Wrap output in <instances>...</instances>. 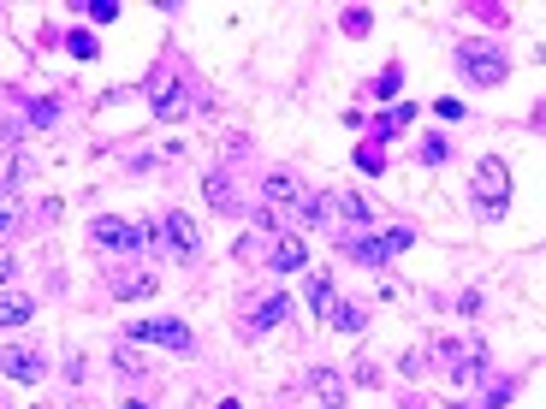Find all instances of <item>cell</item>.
Returning a JSON list of instances; mask_svg holds the SVG:
<instances>
[{"label": "cell", "mask_w": 546, "mask_h": 409, "mask_svg": "<svg viewBox=\"0 0 546 409\" xmlns=\"http://www.w3.org/2000/svg\"><path fill=\"white\" fill-rule=\"evenodd\" d=\"M202 184H208V202H214V208L238 214V190H232V178H226V172H208Z\"/></svg>", "instance_id": "4fadbf2b"}, {"label": "cell", "mask_w": 546, "mask_h": 409, "mask_svg": "<svg viewBox=\"0 0 546 409\" xmlns=\"http://www.w3.org/2000/svg\"><path fill=\"white\" fill-rule=\"evenodd\" d=\"M440 160H446V142L428 137V142H422V167H440Z\"/></svg>", "instance_id": "d4e9b609"}, {"label": "cell", "mask_w": 546, "mask_h": 409, "mask_svg": "<svg viewBox=\"0 0 546 409\" xmlns=\"http://www.w3.org/2000/svg\"><path fill=\"white\" fill-rule=\"evenodd\" d=\"M286 314H291V296H268V303L250 314V332H268V326H279Z\"/></svg>", "instance_id": "8fae6325"}, {"label": "cell", "mask_w": 546, "mask_h": 409, "mask_svg": "<svg viewBox=\"0 0 546 409\" xmlns=\"http://www.w3.org/2000/svg\"><path fill=\"white\" fill-rule=\"evenodd\" d=\"M357 167L369 172V178H380V172H387V149H374V142H362V149H357Z\"/></svg>", "instance_id": "d6986e66"}, {"label": "cell", "mask_w": 546, "mask_h": 409, "mask_svg": "<svg viewBox=\"0 0 546 409\" xmlns=\"http://www.w3.org/2000/svg\"><path fill=\"white\" fill-rule=\"evenodd\" d=\"M332 214H339L345 226H374V208L362 196H350V190H332Z\"/></svg>", "instance_id": "30bf717a"}, {"label": "cell", "mask_w": 546, "mask_h": 409, "mask_svg": "<svg viewBox=\"0 0 546 409\" xmlns=\"http://www.w3.org/2000/svg\"><path fill=\"white\" fill-rule=\"evenodd\" d=\"M309 309H315L321 321L339 309V291H332V279H309Z\"/></svg>", "instance_id": "2e32d148"}, {"label": "cell", "mask_w": 546, "mask_h": 409, "mask_svg": "<svg viewBox=\"0 0 546 409\" xmlns=\"http://www.w3.org/2000/svg\"><path fill=\"white\" fill-rule=\"evenodd\" d=\"M125 339L131 344H167V350H190V344H196L185 321H131Z\"/></svg>", "instance_id": "5b68a950"}, {"label": "cell", "mask_w": 546, "mask_h": 409, "mask_svg": "<svg viewBox=\"0 0 546 409\" xmlns=\"http://www.w3.org/2000/svg\"><path fill=\"white\" fill-rule=\"evenodd\" d=\"M315 392H321V404H327V409L345 404V380H339L332 368H315Z\"/></svg>", "instance_id": "9a60e30c"}, {"label": "cell", "mask_w": 546, "mask_h": 409, "mask_svg": "<svg viewBox=\"0 0 546 409\" xmlns=\"http://www.w3.org/2000/svg\"><path fill=\"white\" fill-rule=\"evenodd\" d=\"M149 291H155L149 273H114V296H149Z\"/></svg>", "instance_id": "e0dca14e"}, {"label": "cell", "mask_w": 546, "mask_h": 409, "mask_svg": "<svg viewBox=\"0 0 546 409\" xmlns=\"http://www.w3.org/2000/svg\"><path fill=\"white\" fill-rule=\"evenodd\" d=\"M433 114H440V119H463V101L446 95V101H433Z\"/></svg>", "instance_id": "83f0119b"}, {"label": "cell", "mask_w": 546, "mask_h": 409, "mask_svg": "<svg viewBox=\"0 0 546 409\" xmlns=\"http://www.w3.org/2000/svg\"><path fill=\"white\" fill-rule=\"evenodd\" d=\"M125 409H149V404H137V397H131V404H125Z\"/></svg>", "instance_id": "f546056e"}, {"label": "cell", "mask_w": 546, "mask_h": 409, "mask_svg": "<svg viewBox=\"0 0 546 409\" xmlns=\"http://www.w3.org/2000/svg\"><path fill=\"white\" fill-rule=\"evenodd\" d=\"M327 321H332V326H339V332H362V326H369V314H362V309H357V303H339V309H332V314H327Z\"/></svg>", "instance_id": "ac0fdd59"}, {"label": "cell", "mask_w": 546, "mask_h": 409, "mask_svg": "<svg viewBox=\"0 0 546 409\" xmlns=\"http://www.w3.org/2000/svg\"><path fill=\"white\" fill-rule=\"evenodd\" d=\"M345 30H350V36H369V13H362V6H350V13H345Z\"/></svg>", "instance_id": "484cf974"}, {"label": "cell", "mask_w": 546, "mask_h": 409, "mask_svg": "<svg viewBox=\"0 0 546 409\" xmlns=\"http://www.w3.org/2000/svg\"><path fill=\"white\" fill-rule=\"evenodd\" d=\"M458 66L469 71L475 84H505V77H511V59H505L493 42H463L458 48Z\"/></svg>", "instance_id": "3957f363"}, {"label": "cell", "mask_w": 546, "mask_h": 409, "mask_svg": "<svg viewBox=\"0 0 546 409\" xmlns=\"http://www.w3.org/2000/svg\"><path fill=\"white\" fill-rule=\"evenodd\" d=\"M149 107H155V119H185L190 95H185V77H173V71H160V77H149Z\"/></svg>", "instance_id": "8992f818"}, {"label": "cell", "mask_w": 546, "mask_h": 409, "mask_svg": "<svg viewBox=\"0 0 546 409\" xmlns=\"http://www.w3.org/2000/svg\"><path fill=\"white\" fill-rule=\"evenodd\" d=\"M398 84H404V77H398V66H387L380 77H374V95H380V101H392V95H398Z\"/></svg>", "instance_id": "7402d4cb"}, {"label": "cell", "mask_w": 546, "mask_h": 409, "mask_svg": "<svg viewBox=\"0 0 546 409\" xmlns=\"http://www.w3.org/2000/svg\"><path fill=\"white\" fill-rule=\"evenodd\" d=\"M24 226V208H18V196H0V232Z\"/></svg>", "instance_id": "44dd1931"}, {"label": "cell", "mask_w": 546, "mask_h": 409, "mask_svg": "<svg viewBox=\"0 0 546 409\" xmlns=\"http://www.w3.org/2000/svg\"><path fill=\"white\" fill-rule=\"evenodd\" d=\"M410 243H416V232H410V226H398V232H387V238H350L345 250L357 255L362 268H387L392 255H398V250H410Z\"/></svg>", "instance_id": "277c9868"}, {"label": "cell", "mask_w": 546, "mask_h": 409, "mask_svg": "<svg viewBox=\"0 0 546 409\" xmlns=\"http://www.w3.org/2000/svg\"><path fill=\"white\" fill-rule=\"evenodd\" d=\"M410 119H416V107H392V114H380V125H374V131H380V137H392V131L410 125Z\"/></svg>", "instance_id": "ffe728a7"}, {"label": "cell", "mask_w": 546, "mask_h": 409, "mask_svg": "<svg viewBox=\"0 0 546 409\" xmlns=\"http://www.w3.org/2000/svg\"><path fill=\"white\" fill-rule=\"evenodd\" d=\"M30 314H36L30 296H6V291H0V326H24Z\"/></svg>", "instance_id": "5bb4252c"}, {"label": "cell", "mask_w": 546, "mask_h": 409, "mask_svg": "<svg viewBox=\"0 0 546 409\" xmlns=\"http://www.w3.org/2000/svg\"><path fill=\"white\" fill-rule=\"evenodd\" d=\"M59 119V101H30V125H54Z\"/></svg>", "instance_id": "cb8c5ba5"}, {"label": "cell", "mask_w": 546, "mask_h": 409, "mask_svg": "<svg viewBox=\"0 0 546 409\" xmlns=\"http://www.w3.org/2000/svg\"><path fill=\"white\" fill-rule=\"evenodd\" d=\"M261 190H268V208L273 214H279V208H303V214H309V190H303L291 172H268V184H261Z\"/></svg>", "instance_id": "ba28073f"}, {"label": "cell", "mask_w": 546, "mask_h": 409, "mask_svg": "<svg viewBox=\"0 0 546 409\" xmlns=\"http://www.w3.org/2000/svg\"><path fill=\"white\" fill-rule=\"evenodd\" d=\"M66 48H72L77 59H96V36H89V30H72V36H66Z\"/></svg>", "instance_id": "603a6c76"}, {"label": "cell", "mask_w": 546, "mask_h": 409, "mask_svg": "<svg viewBox=\"0 0 546 409\" xmlns=\"http://www.w3.org/2000/svg\"><path fill=\"white\" fill-rule=\"evenodd\" d=\"M89 13H96V24H114V18H119V6H114V0H96Z\"/></svg>", "instance_id": "4316f807"}, {"label": "cell", "mask_w": 546, "mask_h": 409, "mask_svg": "<svg viewBox=\"0 0 546 409\" xmlns=\"http://www.w3.org/2000/svg\"><path fill=\"white\" fill-rule=\"evenodd\" d=\"M0 374H6V380H18V386H36L48 374V362H42V350L13 344V350H0Z\"/></svg>", "instance_id": "52a82bcc"}, {"label": "cell", "mask_w": 546, "mask_h": 409, "mask_svg": "<svg viewBox=\"0 0 546 409\" xmlns=\"http://www.w3.org/2000/svg\"><path fill=\"white\" fill-rule=\"evenodd\" d=\"M505 208H511V167L499 155H487L475 167V214L481 220H505Z\"/></svg>", "instance_id": "6da1fadb"}, {"label": "cell", "mask_w": 546, "mask_h": 409, "mask_svg": "<svg viewBox=\"0 0 546 409\" xmlns=\"http://www.w3.org/2000/svg\"><path fill=\"white\" fill-rule=\"evenodd\" d=\"M303 261H309V250H303V238H279V243H273V268H279V273H297Z\"/></svg>", "instance_id": "7c38bea8"}, {"label": "cell", "mask_w": 546, "mask_h": 409, "mask_svg": "<svg viewBox=\"0 0 546 409\" xmlns=\"http://www.w3.org/2000/svg\"><path fill=\"white\" fill-rule=\"evenodd\" d=\"M6 279H13V255L0 250V285H6Z\"/></svg>", "instance_id": "f1b7e54d"}, {"label": "cell", "mask_w": 546, "mask_h": 409, "mask_svg": "<svg viewBox=\"0 0 546 409\" xmlns=\"http://www.w3.org/2000/svg\"><path fill=\"white\" fill-rule=\"evenodd\" d=\"M89 238H96L101 250H149V243H155V226H143V220H119V214H101V220H89Z\"/></svg>", "instance_id": "7a4b0ae2"}, {"label": "cell", "mask_w": 546, "mask_h": 409, "mask_svg": "<svg viewBox=\"0 0 546 409\" xmlns=\"http://www.w3.org/2000/svg\"><path fill=\"white\" fill-rule=\"evenodd\" d=\"M167 243H173V250L190 261V255L202 250V232H196V220H190V214H167Z\"/></svg>", "instance_id": "9c48e42d"}]
</instances>
